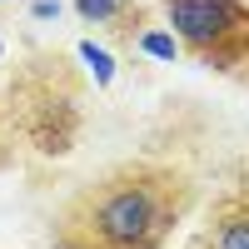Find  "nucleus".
<instances>
[{"label":"nucleus","mask_w":249,"mask_h":249,"mask_svg":"<svg viewBox=\"0 0 249 249\" xmlns=\"http://www.w3.org/2000/svg\"><path fill=\"white\" fill-rule=\"evenodd\" d=\"M184 249H249V175H234L204 204V219Z\"/></svg>","instance_id":"nucleus-4"},{"label":"nucleus","mask_w":249,"mask_h":249,"mask_svg":"<svg viewBox=\"0 0 249 249\" xmlns=\"http://www.w3.org/2000/svg\"><path fill=\"white\" fill-rule=\"evenodd\" d=\"M35 15H40V20H50V15H60V0H35Z\"/></svg>","instance_id":"nucleus-8"},{"label":"nucleus","mask_w":249,"mask_h":249,"mask_svg":"<svg viewBox=\"0 0 249 249\" xmlns=\"http://www.w3.org/2000/svg\"><path fill=\"white\" fill-rule=\"evenodd\" d=\"M5 110L15 124V140H25L40 155H65L75 150L80 124H85V85L70 55L60 50H35L25 65H15Z\"/></svg>","instance_id":"nucleus-2"},{"label":"nucleus","mask_w":249,"mask_h":249,"mask_svg":"<svg viewBox=\"0 0 249 249\" xmlns=\"http://www.w3.org/2000/svg\"><path fill=\"white\" fill-rule=\"evenodd\" d=\"M155 10L195 65L249 90V0H155Z\"/></svg>","instance_id":"nucleus-3"},{"label":"nucleus","mask_w":249,"mask_h":249,"mask_svg":"<svg viewBox=\"0 0 249 249\" xmlns=\"http://www.w3.org/2000/svg\"><path fill=\"white\" fill-rule=\"evenodd\" d=\"M10 164H15V124H10L5 100H0V175H5Z\"/></svg>","instance_id":"nucleus-7"},{"label":"nucleus","mask_w":249,"mask_h":249,"mask_svg":"<svg viewBox=\"0 0 249 249\" xmlns=\"http://www.w3.org/2000/svg\"><path fill=\"white\" fill-rule=\"evenodd\" d=\"M80 60L95 70V85H100V90H110V80H115V60H110V50H105V45H95V40H80Z\"/></svg>","instance_id":"nucleus-6"},{"label":"nucleus","mask_w":249,"mask_h":249,"mask_svg":"<svg viewBox=\"0 0 249 249\" xmlns=\"http://www.w3.org/2000/svg\"><path fill=\"white\" fill-rule=\"evenodd\" d=\"M195 199L199 179L179 160H120L60 199L45 249H164Z\"/></svg>","instance_id":"nucleus-1"},{"label":"nucleus","mask_w":249,"mask_h":249,"mask_svg":"<svg viewBox=\"0 0 249 249\" xmlns=\"http://www.w3.org/2000/svg\"><path fill=\"white\" fill-rule=\"evenodd\" d=\"M75 15L85 20V25L105 40V45H115L120 55H135L144 30H150V5L144 0H70Z\"/></svg>","instance_id":"nucleus-5"},{"label":"nucleus","mask_w":249,"mask_h":249,"mask_svg":"<svg viewBox=\"0 0 249 249\" xmlns=\"http://www.w3.org/2000/svg\"><path fill=\"white\" fill-rule=\"evenodd\" d=\"M0 60H5V40H0Z\"/></svg>","instance_id":"nucleus-9"}]
</instances>
